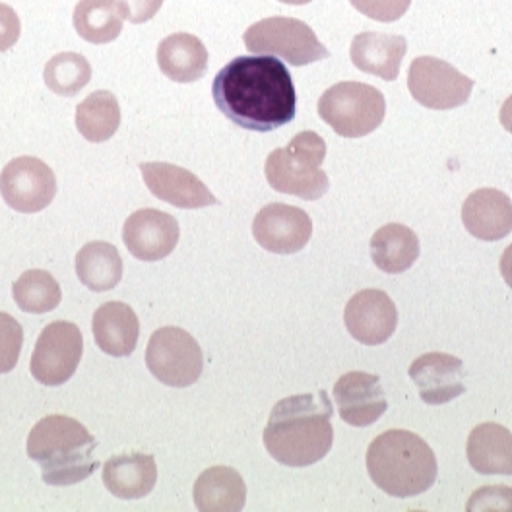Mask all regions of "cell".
I'll use <instances>...</instances> for the list:
<instances>
[{
    "label": "cell",
    "mask_w": 512,
    "mask_h": 512,
    "mask_svg": "<svg viewBox=\"0 0 512 512\" xmlns=\"http://www.w3.org/2000/svg\"><path fill=\"white\" fill-rule=\"evenodd\" d=\"M212 96L237 127L272 132L297 115V94L286 64L276 57H237L216 74Z\"/></svg>",
    "instance_id": "cell-1"
},
{
    "label": "cell",
    "mask_w": 512,
    "mask_h": 512,
    "mask_svg": "<svg viewBox=\"0 0 512 512\" xmlns=\"http://www.w3.org/2000/svg\"><path fill=\"white\" fill-rule=\"evenodd\" d=\"M332 414L334 408L324 390L284 398L272 408L264 429V447L282 466H313L334 443Z\"/></svg>",
    "instance_id": "cell-2"
},
{
    "label": "cell",
    "mask_w": 512,
    "mask_h": 512,
    "mask_svg": "<svg viewBox=\"0 0 512 512\" xmlns=\"http://www.w3.org/2000/svg\"><path fill=\"white\" fill-rule=\"evenodd\" d=\"M97 441L90 431L68 416H47L33 425L26 450L41 464L47 485L68 487L90 478L99 466Z\"/></svg>",
    "instance_id": "cell-3"
},
{
    "label": "cell",
    "mask_w": 512,
    "mask_h": 512,
    "mask_svg": "<svg viewBox=\"0 0 512 512\" xmlns=\"http://www.w3.org/2000/svg\"><path fill=\"white\" fill-rule=\"evenodd\" d=\"M367 472L390 497H416L433 487L439 474L431 447L412 431L390 429L367 450Z\"/></svg>",
    "instance_id": "cell-4"
},
{
    "label": "cell",
    "mask_w": 512,
    "mask_h": 512,
    "mask_svg": "<svg viewBox=\"0 0 512 512\" xmlns=\"http://www.w3.org/2000/svg\"><path fill=\"white\" fill-rule=\"evenodd\" d=\"M324 160V138L313 130H303L291 138L286 148H278L268 156L264 165L266 181L274 191L303 200H319L330 187L328 175L320 167Z\"/></svg>",
    "instance_id": "cell-5"
},
{
    "label": "cell",
    "mask_w": 512,
    "mask_h": 512,
    "mask_svg": "<svg viewBox=\"0 0 512 512\" xmlns=\"http://www.w3.org/2000/svg\"><path fill=\"white\" fill-rule=\"evenodd\" d=\"M320 119L344 138H361L383 125V92L363 82H340L319 99Z\"/></svg>",
    "instance_id": "cell-6"
},
{
    "label": "cell",
    "mask_w": 512,
    "mask_h": 512,
    "mask_svg": "<svg viewBox=\"0 0 512 512\" xmlns=\"http://www.w3.org/2000/svg\"><path fill=\"white\" fill-rule=\"evenodd\" d=\"M243 41L251 53L274 55L293 66L319 63L330 57V51L320 43L317 33L297 18H264L245 32Z\"/></svg>",
    "instance_id": "cell-7"
},
{
    "label": "cell",
    "mask_w": 512,
    "mask_h": 512,
    "mask_svg": "<svg viewBox=\"0 0 512 512\" xmlns=\"http://www.w3.org/2000/svg\"><path fill=\"white\" fill-rule=\"evenodd\" d=\"M146 365L160 383L171 388H187L200 379L204 355L187 330L163 326L148 342Z\"/></svg>",
    "instance_id": "cell-8"
},
{
    "label": "cell",
    "mask_w": 512,
    "mask_h": 512,
    "mask_svg": "<svg viewBox=\"0 0 512 512\" xmlns=\"http://www.w3.org/2000/svg\"><path fill=\"white\" fill-rule=\"evenodd\" d=\"M84 338L76 324L68 320H55L43 328L33 350V379L45 386L68 383L82 359Z\"/></svg>",
    "instance_id": "cell-9"
},
{
    "label": "cell",
    "mask_w": 512,
    "mask_h": 512,
    "mask_svg": "<svg viewBox=\"0 0 512 512\" xmlns=\"http://www.w3.org/2000/svg\"><path fill=\"white\" fill-rule=\"evenodd\" d=\"M410 94L427 109H456L472 96L474 80L437 57H417L408 74Z\"/></svg>",
    "instance_id": "cell-10"
},
{
    "label": "cell",
    "mask_w": 512,
    "mask_h": 512,
    "mask_svg": "<svg viewBox=\"0 0 512 512\" xmlns=\"http://www.w3.org/2000/svg\"><path fill=\"white\" fill-rule=\"evenodd\" d=\"M0 194L12 210L35 214L55 200L57 177L47 163L32 156H22L6 163L2 169Z\"/></svg>",
    "instance_id": "cell-11"
},
{
    "label": "cell",
    "mask_w": 512,
    "mask_h": 512,
    "mask_svg": "<svg viewBox=\"0 0 512 512\" xmlns=\"http://www.w3.org/2000/svg\"><path fill=\"white\" fill-rule=\"evenodd\" d=\"M253 235L256 243L268 253L293 255L311 241L313 222L305 210L274 202L256 214Z\"/></svg>",
    "instance_id": "cell-12"
},
{
    "label": "cell",
    "mask_w": 512,
    "mask_h": 512,
    "mask_svg": "<svg viewBox=\"0 0 512 512\" xmlns=\"http://www.w3.org/2000/svg\"><path fill=\"white\" fill-rule=\"evenodd\" d=\"M344 322L348 332L363 346H381L398 326V311L388 293L363 289L346 305Z\"/></svg>",
    "instance_id": "cell-13"
},
{
    "label": "cell",
    "mask_w": 512,
    "mask_h": 512,
    "mask_svg": "<svg viewBox=\"0 0 512 512\" xmlns=\"http://www.w3.org/2000/svg\"><path fill=\"white\" fill-rule=\"evenodd\" d=\"M179 237V222L171 214L154 208L134 212L123 227V241L128 253L144 262H158L171 255Z\"/></svg>",
    "instance_id": "cell-14"
},
{
    "label": "cell",
    "mask_w": 512,
    "mask_h": 512,
    "mask_svg": "<svg viewBox=\"0 0 512 512\" xmlns=\"http://www.w3.org/2000/svg\"><path fill=\"white\" fill-rule=\"evenodd\" d=\"M140 171L150 192L171 206L198 210L218 204V198L210 189L185 167L163 161H148L140 165Z\"/></svg>",
    "instance_id": "cell-15"
},
{
    "label": "cell",
    "mask_w": 512,
    "mask_h": 512,
    "mask_svg": "<svg viewBox=\"0 0 512 512\" xmlns=\"http://www.w3.org/2000/svg\"><path fill=\"white\" fill-rule=\"evenodd\" d=\"M334 402L340 417L353 427H369L388 410L381 379L371 373L352 371L334 384Z\"/></svg>",
    "instance_id": "cell-16"
},
{
    "label": "cell",
    "mask_w": 512,
    "mask_h": 512,
    "mask_svg": "<svg viewBox=\"0 0 512 512\" xmlns=\"http://www.w3.org/2000/svg\"><path fill=\"white\" fill-rule=\"evenodd\" d=\"M410 379L416 383L425 404L441 406L466 392L464 363L450 353L431 352L417 357L410 367Z\"/></svg>",
    "instance_id": "cell-17"
},
{
    "label": "cell",
    "mask_w": 512,
    "mask_h": 512,
    "mask_svg": "<svg viewBox=\"0 0 512 512\" xmlns=\"http://www.w3.org/2000/svg\"><path fill=\"white\" fill-rule=\"evenodd\" d=\"M462 222L476 239L499 241L512 231V200L497 189L472 192L462 206Z\"/></svg>",
    "instance_id": "cell-18"
},
{
    "label": "cell",
    "mask_w": 512,
    "mask_h": 512,
    "mask_svg": "<svg viewBox=\"0 0 512 512\" xmlns=\"http://www.w3.org/2000/svg\"><path fill=\"white\" fill-rule=\"evenodd\" d=\"M408 53V41L392 33L363 32L355 35L350 47L352 63L367 74L394 82Z\"/></svg>",
    "instance_id": "cell-19"
},
{
    "label": "cell",
    "mask_w": 512,
    "mask_h": 512,
    "mask_svg": "<svg viewBox=\"0 0 512 512\" xmlns=\"http://www.w3.org/2000/svg\"><path fill=\"white\" fill-rule=\"evenodd\" d=\"M158 481V466L152 454H119L105 462L103 483L119 499L134 501L150 495Z\"/></svg>",
    "instance_id": "cell-20"
},
{
    "label": "cell",
    "mask_w": 512,
    "mask_h": 512,
    "mask_svg": "<svg viewBox=\"0 0 512 512\" xmlns=\"http://www.w3.org/2000/svg\"><path fill=\"white\" fill-rule=\"evenodd\" d=\"M192 497L200 512H241L247 503V485L237 470L214 466L194 481Z\"/></svg>",
    "instance_id": "cell-21"
},
{
    "label": "cell",
    "mask_w": 512,
    "mask_h": 512,
    "mask_svg": "<svg viewBox=\"0 0 512 512\" xmlns=\"http://www.w3.org/2000/svg\"><path fill=\"white\" fill-rule=\"evenodd\" d=\"M94 338L101 352L111 357H128L136 350L140 338L136 313L121 301L101 305L94 315Z\"/></svg>",
    "instance_id": "cell-22"
},
{
    "label": "cell",
    "mask_w": 512,
    "mask_h": 512,
    "mask_svg": "<svg viewBox=\"0 0 512 512\" xmlns=\"http://www.w3.org/2000/svg\"><path fill=\"white\" fill-rule=\"evenodd\" d=\"M158 64L169 80L191 84L208 72V49L192 33H171L158 45Z\"/></svg>",
    "instance_id": "cell-23"
},
{
    "label": "cell",
    "mask_w": 512,
    "mask_h": 512,
    "mask_svg": "<svg viewBox=\"0 0 512 512\" xmlns=\"http://www.w3.org/2000/svg\"><path fill=\"white\" fill-rule=\"evenodd\" d=\"M468 462L483 476H512V433L499 423H481L468 437Z\"/></svg>",
    "instance_id": "cell-24"
},
{
    "label": "cell",
    "mask_w": 512,
    "mask_h": 512,
    "mask_svg": "<svg viewBox=\"0 0 512 512\" xmlns=\"http://www.w3.org/2000/svg\"><path fill=\"white\" fill-rule=\"evenodd\" d=\"M371 258L386 274H402L419 258V239L408 225H383L371 237Z\"/></svg>",
    "instance_id": "cell-25"
},
{
    "label": "cell",
    "mask_w": 512,
    "mask_h": 512,
    "mask_svg": "<svg viewBox=\"0 0 512 512\" xmlns=\"http://www.w3.org/2000/svg\"><path fill=\"white\" fill-rule=\"evenodd\" d=\"M72 22L84 41L105 45L123 32L125 14L119 0H80L74 8Z\"/></svg>",
    "instance_id": "cell-26"
},
{
    "label": "cell",
    "mask_w": 512,
    "mask_h": 512,
    "mask_svg": "<svg viewBox=\"0 0 512 512\" xmlns=\"http://www.w3.org/2000/svg\"><path fill=\"white\" fill-rule=\"evenodd\" d=\"M76 276L92 291L117 288L123 280V258L111 243H88L76 255Z\"/></svg>",
    "instance_id": "cell-27"
},
{
    "label": "cell",
    "mask_w": 512,
    "mask_h": 512,
    "mask_svg": "<svg viewBox=\"0 0 512 512\" xmlns=\"http://www.w3.org/2000/svg\"><path fill=\"white\" fill-rule=\"evenodd\" d=\"M119 125V101L107 90H97L76 107V128L86 140L94 144L111 140L119 130Z\"/></svg>",
    "instance_id": "cell-28"
},
{
    "label": "cell",
    "mask_w": 512,
    "mask_h": 512,
    "mask_svg": "<svg viewBox=\"0 0 512 512\" xmlns=\"http://www.w3.org/2000/svg\"><path fill=\"white\" fill-rule=\"evenodd\" d=\"M16 305L24 313L45 315L59 307L63 291L59 282L45 270H28L12 286Z\"/></svg>",
    "instance_id": "cell-29"
},
{
    "label": "cell",
    "mask_w": 512,
    "mask_h": 512,
    "mask_svg": "<svg viewBox=\"0 0 512 512\" xmlns=\"http://www.w3.org/2000/svg\"><path fill=\"white\" fill-rule=\"evenodd\" d=\"M45 86L57 96H78L92 80V66L78 53H59L43 70Z\"/></svg>",
    "instance_id": "cell-30"
},
{
    "label": "cell",
    "mask_w": 512,
    "mask_h": 512,
    "mask_svg": "<svg viewBox=\"0 0 512 512\" xmlns=\"http://www.w3.org/2000/svg\"><path fill=\"white\" fill-rule=\"evenodd\" d=\"M24 346V330L8 313H0V375L10 373L20 359Z\"/></svg>",
    "instance_id": "cell-31"
},
{
    "label": "cell",
    "mask_w": 512,
    "mask_h": 512,
    "mask_svg": "<svg viewBox=\"0 0 512 512\" xmlns=\"http://www.w3.org/2000/svg\"><path fill=\"white\" fill-rule=\"evenodd\" d=\"M350 2L353 8L359 10L363 16L383 24L400 20L412 4V0H350Z\"/></svg>",
    "instance_id": "cell-32"
},
{
    "label": "cell",
    "mask_w": 512,
    "mask_h": 512,
    "mask_svg": "<svg viewBox=\"0 0 512 512\" xmlns=\"http://www.w3.org/2000/svg\"><path fill=\"white\" fill-rule=\"evenodd\" d=\"M468 511L512 512V487L493 485L481 487L468 501Z\"/></svg>",
    "instance_id": "cell-33"
},
{
    "label": "cell",
    "mask_w": 512,
    "mask_h": 512,
    "mask_svg": "<svg viewBox=\"0 0 512 512\" xmlns=\"http://www.w3.org/2000/svg\"><path fill=\"white\" fill-rule=\"evenodd\" d=\"M22 33V24L12 6L0 2V53L12 49Z\"/></svg>",
    "instance_id": "cell-34"
},
{
    "label": "cell",
    "mask_w": 512,
    "mask_h": 512,
    "mask_svg": "<svg viewBox=\"0 0 512 512\" xmlns=\"http://www.w3.org/2000/svg\"><path fill=\"white\" fill-rule=\"evenodd\" d=\"M161 6L163 0H121L125 20L134 26L150 22L160 12Z\"/></svg>",
    "instance_id": "cell-35"
},
{
    "label": "cell",
    "mask_w": 512,
    "mask_h": 512,
    "mask_svg": "<svg viewBox=\"0 0 512 512\" xmlns=\"http://www.w3.org/2000/svg\"><path fill=\"white\" fill-rule=\"evenodd\" d=\"M501 274H503V280L507 282V286L512 288V245H509L501 256Z\"/></svg>",
    "instance_id": "cell-36"
},
{
    "label": "cell",
    "mask_w": 512,
    "mask_h": 512,
    "mask_svg": "<svg viewBox=\"0 0 512 512\" xmlns=\"http://www.w3.org/2000/svg\"><path fill=\"white\" fill-rule=\"evenodd\" d=\"M501 125L512 134V96L501 107Z\"/></svg>",
    "instance_id": "cell-37"
},
{
    "label": "cell",
    "mask_w": 512,
    "mask_h": 512,
    "mask_svg": "<svg viewBox=\"0 0 512 512\" xmlns=\"http://www.w3.org/2000/svg\"><path fill=\"white\" fill-rule=\"evenodd\" d=\"M280 2H284V4H293V6H303V4H309V2H313V0H280Z\"/></svg>",
    "instance_id": "cell-38"
}]
</instances>
